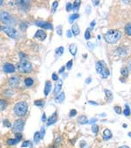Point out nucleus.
<instances>
[{
  "label": "nucleus",
  "instance_id": "obj_20",
  "mask_svg": "<svg viewBox=\"0 0 131 148\" xmlns=\"http://www.w3.org/2000/svg\"><path fill=\"white\" fill-rule=\"evenodd\" d=\"M55 53H56V55H57V56H61V55L63 54V53H64V47H58V48L56 49Z\"/></svg>",
  "mask_w": 131,
  "mask_h": 148
},
{
  "label": "nucleus",
  "instance_id": "obj_19",
  "mask_svg": "<svg viewBox=\"0 0 131 148\" xmlns=\"http://www.w3.org/2000/svg\"><path fill=\"white\" fill-rule=\"evenodd\" d=\"M65 100V93L61 92L59 95H58V97H56L55 98V102L56 103H62Z\"/></svg>",
  "mask_w": 131,
  "mask_h": 148
},
{
  "label": "nucleus",
  "instance_id": "obj_14",
  "mask_svg": "<svg viewBox=\"0 0 131 148\" xmlns=\"http://www.w3.org/2000/svg\"><path fill=\"white\" fill-rule=\"evenodd\" d=\"M111 138H112V133H111L110 130H108V129L104 130V132H103V138L105 140H108Z\"/></svg>",
  "mask_w": 131,
  "mask_h": 148
},
{
  "label": "nucleus",
  "instance_id": "obj_40",
  "mask_svg": "<svg viewBox=\"0 0 131 148\" xmlns=\"http://www.w3.org/2000/svg\"><path fill=\"white\" fill-rule=\"evenodd\" d=\"M72 8H73V5L71 3H68L67 5V12H70L72 10Z\"/></svg>",
  "mask_w": 131,
  "mask_h": 148
},
{
  "label": "nucleus",
  "instance_id": "obj_2",
  "mask_svg": "<svg viewBox=\"0 0 131 148\" xmlns=\"http://www.w3.org/2000/svg\"><path fill=\"white\" fill-rule=\"evenodd\" d=\"M96 71L98 74H100L102 78H108L110 75L109 69L106 63L102 61H100L96 63Z\"/></svg>",
  "mask_w": 131,
  "mask_h": 148
},
{
  "label": "nucleus",
  "instance_id": "obj_44",
  "mask_svg": "<svg viewBox=\"0 0 131 148\" xmlns=\"http://www.w3.org/2000/svg\"><path fill=\"white\" fill-rule=\"evenodd\" d=\"M45 132H46V131H45V129H44V128H42V129H41V133L40 132V138H44V136H45V133H46Z\"/></svg>",
  "mask_w": 131,
  "mask_h": 148
},
{
  "label": "nucleus",
  "instance_id": "obj_56",
  "mask_svg": "<svg viewBox=\"0 0 131 148\" xmlns=\"http://www.w3.org/2000/svg\"><path fill=\"white\" fill-rule=\"evenodd\" d=\"M0 29H1V27H0Z\"/></svg>",
  "mask_w": 131,
  "mask_h": 148
},
{
  "label": "nucleus",
  "instance_id": "obj_39",
  "mask_svg": "<svg viewBox=\"0 0 131 148\" xmlns=\"http://www.w3.org/2000/svg\"><path fill=\"white\" fill-rule=\"evenodd\" d=\"M76 114H77V111H76L75 110H72L70 111V113H69V116H70L71 117H73V116H76Z\"/></svg>",
  "mask_w": 131,
  "mask_h": 148
},
{
  "label": "nucleus",
  "instance_id": "obj_15",
  "mask_svg": "<svg viewBox=\"0 0 131 148\" xmlns=\"http://www.w3.org/2000/svg\"><path fill=\"white\" fill-rule=\"evenodd\" d=\"M72 33L74 34V36H77V35H79V34H80L81 30H80V28H79L78 25L74 24V25L72 26Z\"/></svg>",
  "mask_w": 131,
  "mask_h": 148
},
{
  "label": "nucleus",
  "instance_id": "obj_3",
  "mask_svg": "<svg viewBox=\"0 0 131 148\" xmlns=\"http://www.w3.org/2000/svg\"><path fill=\"white\" fill-rule=\"evenodd\" d=\"M28 110V105L25 102H19L14 106V112L18 116H23L26 114Z\"/></svg>",
  "mask_w": 131,
  "mask_h": 148
},
{
  "label": "nucleus",
  "instance_id": "obj_26",
  "mask_svg": "<svg viewBox=\"0 0 131 148\" xmlns=\"http://www.w3.org/2000/svg\"><path fill=\"white\" fill-rule=\"evenodd\" d=\"M121 74L123 76L127 77V76L128 75V69H127V68H123V69H121Z\"/></svg>",
  "mask_w": 131,
  "mask_h": 148
},
{
  "label": "nucleus",
  "instance_id": "obj_30",
  "mask_svg": "<svg viewBox=\"0 0 131 148\" xmlns=\"http://www.w3.org/2000/svg\"><path fill=\"white\" fill-rule=\"evenodd\" d=\"M92 132L94 134H97L98 133V132H99V127H98L97 125H93V126H92Z\"/></svg>",
  "mask_w": 131,
  "mask_h": 148
},
{
  "label": "nucleus",
  "instance_id": "obj_17",
  "mask_svg": "<svg viewBox=\"0 0 131 148\" xmlns=\"http://www.w3.org/2000/svg\"><path fill=\"white\" fill-rule=\"evenodd\" d=\"M77 50H78V48H77L76 44H71V45H70V47H69V51H70V53H71L74 56L76 55Z\"/></svg>",
  "mask_w": 131,
  "mask_h": 148
},
{
  "label": "nucleus",
  "instance_id": "obj_11",
  "mask_svg": "<svg viewBox=\"0 0 131 148\" xmlns=\"http://www.w3.org/2000/svg\"><path fill=\"white\" fill-rule=\"evenodd\" d=\"M34 37L43 41V40H45L46 38V34L43 30H38V31L36 32Z\"/></svg>",
  "mask_w": 131,
  "mask_h": 148
},
{
  "label": "nucleus",
  "instance_id": "obj_51",
  "mask_svg": "<svg viewBox=\"0 0 131 148\" xmlns=\"http://www.w3.org/2000/svg\"><path fill=\"white\" fill-rule=\"evenodd\" d=\"M93 5H94L95 6H97L98 5L100 4V1H93Z\"/></svg>",
  "mask_w": 131,
  "mask_h": 148
},
{
  "label": "nucleus",
  "instance_id": "obj_35",
  "mask_svg": "<svg viewBox=\"0 0 131 148\" xmlns=\"http://www.w3.org/2000/svg\"><path fill=\"white\" fill-rule=\"evenodd\" d=\"M57 33L59 36H62V26L61 25H59L58 28H57Z\"/></svg>",
  "mask_w": 131,
  "mask_h": 148
},
{
  "label": "nucleus",
  "instance_id": "obj_27",
  "mask_svg": "<svg viewBox=\"0 0 131 148\" xmlns=\"http://www.w3.org/2000/svg\"><path fill=\"white\" fill-rule=\"evenodd\" d=\"M34 104H35L36 106L42 107V106H44V104H45V102H44L43 100H37V101H35V102H34Z\"/></svg>",
  "mask_w": 131,
  "mask_h": 148
},
{
  "label": "nucleus",
  "instance_id": "obj_33",
  "mask_svg": "<svg viewBox=\"0 0 131 148\" xmlns=\"http://www.w3.org/2000/svg\"><path fill=\"white\" fill-rule=\"evenodd\" d=\"M18 141L15 138V139H9L8 141H7V144L9 145H15V144H17Z\"/></svg>",
  "mask_w": 131,
  "mask_h": 148
},
{
  "label": "nucleus",
  "instance_id": "obj_4",
  "mask_svg": "<svg viewBox=\"0 0 131 148\" xmlns=\"http://www.w3.org/2000/svg\"><path fill=\"white\" fill-rule=\"evenodd\" d=\"M17 67H18V71L21 73H29L32 70L31 63L28 61H25V60H22L20 62H18Z\"/></svg>",
  "mask_w": 131,
  "mask_h": 148
},
{
  "label": "nucleus",
  "instance_id": "obj_8",
  "mask_svg": "<svg viewBox=\"0 0 131 148\" xmlns=\"http://www.w3.org/2000/svg\"><path fill=\"white\" fill-rule=\"evenodd\" d=\"M35 25H36L37 26H40V27L44 28V29H49V30H53V25H52L51 23L44 22V21H41V20L36 21V22H35Z\"/></svg>",
  "mask_w": 131,
  "mask_h": 148
},
{
  "label": "nucleus",
  "instance_id": "obj_45",
  "mask_svg": "<svg viewBox=\"0 0 131 148\" xmlns=\"http://www.w3.org/2000/svg\"><path fill=\"white\" fill-rule=\"evenodd\" d=\"M67 36H68V38H71V37H72V34H71V31H70V30H68V31L67 32Z\"/></svg>",
  "mask_w": 131,
  "mask_h": 148
},
{
  "label": "nucleus",
  "instance_id": "obj_46",
  "mask_svg": "<svg viewBox=\"0 0 131 148\" xmlns=\"http://www.w3.org/2000/svg\"><path fill=\"white\" fill-rule=\"evenodd\" d=\"M94 25H95V21H93V22L90 24V28H91V29H93Z\"/></svg>",
  "mask_w": 131,
  "mask_h": 148
},
{
  "label": "nucleus",
  "instance_id": "obj_12",
  "mask_svg": "<svg viewBox=\"0 0 131 148\" xmlns=\"http://www.w3.org/2000/svg\"><path fill=\"white\" fill-rule=\"evenodd\" d=\"M57 120H58V116H57V113L54 112V113L49 117V119H48V121H47V125L50 126V125L55 124V123L57 122Z\"/></svg>",
  "mask_w": 131,
  "mask_h": 148
},
{
  "label": "nucleus",
  "instance_id": "obj_37",
  "mask_svg": "<svg viewBox=\"0 0 131 148\" xmlns=\"http://www.w3.org/2000/svg\"><path fill=\"white\" fill-rule=\"evenodd\" d=\"M90 38H91V35H90L89 30L87 29V30L86 31V33H85V39H86V40H89Z\"/></svg>",
  "mask_w": 131,
  "mask_h": 148
},
{
  "label": "nucleus",
  "instance_id": "obj_32",
  "mask_svg": "<svg viewBox=\"0 0 131 148\" xmlns=\"http://www.w3.org/2000/svg\"><path fill=\"white\" fill-rule=\"evenodd\" d=\"M58 5H59V4H58V2H57V1H54V2L53 3V8H52V12H53V13L56 12V9H57Z\"/></svg>",
  "mask_w": 131,
  "mask_h": 148
},
{
  "label": "nucleus",
  "instance_id": "obj_10",
  "mask_svg": "<svg viewBox=\"0 0 131 148\" xmlns=\"http://www.w3.org/2000/svg\"><path fill=\"white\" fill-rule=\"evenodd\" d=\"M15 69H16L15 67L11 63H6L3 67V70L5 73H13V72H15Z\"/></svg>",
  "mask_w": 131,
  "mask_h": 148
},
{
  "label": "nucleus",
  "instance_id": "obj_6",
  "mask_svg": "<svg viewBox=\"0 0 131 148\" xmlns=\"http://www.w3.org/2000/svg\"><path fill=\"white\" fill-rule=\"evenodd\" d=\"M0 20L5 24L12 25L14 23V19L12 16L7 12H0Z\"/></svg>",
  "mask_w": 131,
  "mask_h": 148
},
{
  "label": "nucleus",
  "instance_id": "obj_42",
  "mask_svg": "<svg viewBox=\"0 0 131 148\" xmlns=\"http://www.w3.org/2000/svg\"><path fill=\"white\" fill-rule=\"evenodd\" d=\"M15 134H16V138H17V140L19 141V140L22 138V134H21V133H15Z\"/></svg>",
  "mask_w": 131,
  "mask_h": 148
},
{
  "label": "nucleus",
  "instance_id": "obj_9",
  "mask_svg": "<svg viewBox=\"0 0 131 148\" xmlns=\"http://www.w3.org/2000/svg\"><path fill=\"white\" fill-rule=\"evenodd\" d=\"M19 82H20V79H19V77H18V76L11 77V78L9 79V81H8V83H9V85H10L12 88H17V87H18Z\"/></svg>",
  "mask_w": 131,
  "mask_h": 148
},
{
  "label": "nucleus",
  "instance_id": "obj_48",
  "mask_svg": "<svg viewBox=\"0 0 131 148\" xmlns=\"http://www.w3.org/2000/svg\"><path fill=\"white\" fill-rule=\"evenodd\" d=\"M91 81H92V79H91V77H88L87 80H86V82L87 83V84H89L90 82H91Z\"/></svg>",
  "mask_w": 131,
  "mask_h": 148
},
{
  "label": "nucleus",
  "instance_id": "obj_1",
  "mask_svg": "<svg viewBox=\"0 0 131 148\" xmlns=\"http://www.w3.org/2000/svg\"><path fill=\"white\" fill-rule=\"evenodd\" d=\"M121 37V33L119 30H116V29H113V30H109L105 35H104V39L105 40L109 43V44H115L116 43Z\"/></svg>",
  "mask_w": 131,
  "mask_h": 148
},
{
  "label": "nucleus",
  "instance_id": "obj_52",
  "mask_svg": "<svg viewBox=\"0 0 131 148\" xmlns=\"http://www.w3.org/2000/svg\"><path fill=\"white\" fill-rule=\"evenodd\" d=\"M64 70H65V67H62L60 69H59V73H63L64 72Z\"/></svg>",
  "mask_w": 131,
  "mask_h": 148
},
{
  "label": "nucleus",
  "instance_id": "obj_41",
  "mask_svg": "<svg viewBox=\"0 0 131 148\" xmlns=\"http://www.w3.org/2000/svg\"><path fill=\"white\" fill-rule=\"evenodd\" d=\"M31 145V143H30V141H25L23 144H22V147H27L28 145Z\"/></svg>",
  "mask_w": 131,
  "mask_h": 148
},
{
  "label": "nucleus",
  "instance_id": "obj_13",
  "mask_svg": "<svg viewBox=\"0 0 131 148\" xmlns=\"http://www.w3.org/2000/svg\"><path fill=\"white\" fill-rule=\"evenodd\" d=\"M52 90V83L50 81H46V85H45V90H44V93H45V96L47 97L50 93Z\"/></svg>",
  "mask_w": 131,
  "mask_h": 148
},
{
  "label": "nucleus",
  "instance_id": "obj_25",
  "mask_svg": "<svg viewBox=\"0 0 131 148\" xmlns=\"http://www.w3.org/2000/svg\"><path fill=\"white\" fill-rule=\"evenodd\" d=\"M6 107V102L5 100H0V110H4Z\"/></svg>",
  "mask_w": 131,
  "mask_h": 148
},
{
  "label": "nucleus",
  "instance_id": "obj_28",
  "mask_svg": "<svg viewBox=\"0 0 131 148\" xmlns=\"http://www.w3.org/2000/svg\"><path fill=\"white\" fill-rule=\"evenodd\" d=\"M123 113H124V115H125L126 116H128L130 115V109H129V107H128L127 104L125 105V110H124Z\"/></svg>",
  "mask_w": 131,
  "mask_h": 148
},
{
  "label": "nucleus",
  "instance_id": "obj_43",
  "mask_svg": "<svg viewBox=\"0 0 131 148\" xmlns=\"http://www.w3.org/2000/svg\"><path fill=\"white\" fill-rule=\"evenodd\" d=\"M52 77H53V81H58V80H59V76H58L55 73L53 74V76H52Z\"/></svg>",
  "mask_w": 131,
  "mask_h": 148
},
{
  "label": "nucleus",
  "instance_id": "obj_16",
  "mask_svg": "<svg viewBox=\"0 0 131 148\" xmlns=\"http://www.w3.org/2000/svg\"><path fill=\"white\" fill-rule=\"evenodd\" d=\"M61 87H62V81L59 80V81L56 83V85H55V88H54V94H55V95L58 94V93L60 91Z\"/></svg>",
  "mask_w": 131,
  "mask_h": 148
},
{
  "label": "nucleus",
  "instance_id": "obj_54",
  "mask_svg": "<svg viewBox=\"0 0 131 148\" xmlns=\"http://www.w3.org/2000/svg\"><path fill=\"white\" fill-rule=\"evenodd\" d=\"M119 148H129V147L127 146V145H122V146H121V147H119Z\"/></svg>",
  "mask_w": 131,
  "mask_h": 148
},
{
  "label": "nucleus",
  "instance_id": "obj_47",
  "mask_svg": "<svg viewBox=\"0 0 131 148\" xmlns=\"http://www.w3.org/2000/svg\"><path fill=\"white\" fill-rule=\"evenodd\" d=\"M87 47H88L90 49H93V45L92 43H90V42H88V43H87Z\"/></svg>",
  "mask_w": 131,
  "mask_h": 148
},
{
  "label": "nucleus",
  "instance_id": "obj_34",
  "mask_svg": "<svg viewBox=\"0 0 131 148\" xmlns=\"http://www.w3.org/2000/svg\"><path fill=\"white\" fill-rule=\"evenodd\" d=\"M114 110H115V111L117 114H121V108L120 106H115Z\"/></svg>",
  "mask_w": 131,
  "mask_h": 148
},
{
  "label": "nucleus",
  "instance_id": "obj_21",
  "mask_svg": "<svg viewBox=\"0 0 131 148\" xmlns=\"http://www.w3.org/2000/svg\"><path fill=\"white\" fill-rule=\"evenodd\" d=\"M33 80H32L31 78H26L25 80V85L27 86V87H31V86H32V84H33Z\"/></svg>",
  "mask_w": 131,
  "mask_h": 148
},
{
  "label": "nucleus",
  "instance_id": "obj_29",
  "mask_svg": "<svg viewBox=\"0 0 131 148\" xmlns=\"http://www.w3.org/2000/svg\"><path fill=\"white\" fill-rule=\"evenodd\" d=\"M40 139H41V138H40V132H36L35 135H34V142H35V143H39Z\"/></svg>",
  "mask_w": 131,
  "mask_h": 148
},
{
  "label": "nucleus",
  "instance_id": "obj_7",
  "mask_svg": "<svg viewBox=\"0 0 131 148\" xmlns=\"http://www.w3.org/2000/svg\"><path fill=\"white\" fill-rule=\"evenodd\" d=\"M25 126V121L23 119H18L14 122L12 126V132L14 133H20Z\"/></svg>",
  "mask_w": 131,
  "mask_h": 148
},
{
  "label": "nucleus",
  "instance_id": "obj_18",
  "mask_svg": "<svg viewBox=\"0 0 131 148\" xmlns=\"http://www.w3.org/2000/svg\"><path fill=\"white\" fill-rule=\"evenodd\" d=\"M78 122L81 124V125H86L88 123V120H87V117L86 116H79L78 118Z\"/></svg>",
  "mask_w": 131,
  "mask_h": 148
},
{
  "label": "nucleus",
  "instance_id": "obj_50",
  "mask_svg": "<svg viewBox=\"0 0 131 148\" xmlns=\"http://www.w3.org/2000/svg\"><path fill=\"white\" fill-rule=\"evenodd\" d=\"M89 103L93 104V105H98V103L96 102H93V101H89Z\"/></svg>",
  "mask_w": 131,
  "mask_h": 148
},
{
  "label": "nucleus",
  "instance_id": "obj_22",
  "mask_svg": "<svg viewBox=\"0 0 131 148\" xmlns=\"http://www.w3.org/2000/svg\"><path fill=\"white\" fill-rule=\"evenodd\" d=\"M79 14H77V13H74V14H72L71 16H70V18H69V22L72 24L75 19H77V18H79Z\"/></svg>",
  "mask_w": 131,
  "mask_h": 148
},
{
  "label": "nucleus",
  "instance_id": "obj_55",
  "mask_svg": "<svg viewBox=\"0 0 131 148\" xmlns=\"http://www.w3.org/2000/svg\"><path fill=\"white\" fill-rule=\"evenodd\" d=\"M3 3H4L3 1H0V6H1V5H3Z\"/></svg>",
  "mask_w": 131,
  "mask_h": 148
},
{
  "label": "nucleus",
  "instance_id": "obj_53",
  "mask_svg": "<svg viewBox=\"0 0 131 148\" xmlns=\"http://www.w3.org/2000/svg\"><path fill=\"white\" fill-rule=\"evenodd\" d=\"M97 121V119H92V120H90L88 123H90V124H93V123H95Z\"/></svg>",
  "mask_w": 131,
  "mask_h": 148
},
{
  "label": "nucleus",
  "instance_id": "obj_23",
  "mask_svg": "<svg viewBox=\"0 0 131 148\" xmlns=\"http://www.w3.org/2000/svg\"><path fill=\"white\" fill-rule=\"evenodd\" d=\"M125 32H126V34H127L128 36H130V35H131V27H130V23H128V24H127V25H126V26H125Z\"/></svg>",
  "mask_w": 131,
  "mask_h": 148
},
{
  "label": "nucleus",
  "instance_id": "obj_24",
  "mask_svg": "<svg viewBox=\"0 0 131 148\" xmlns=\"http://www.w3.org/2000/svg\"><path fill=\"white\" fill-rule=\"evenodd\" d=\"M80 5H81V1H75L73 4V8L72 9H74L75 12H77L78 9H79V7H80Z\"/></svg>",
  "mask_w": 131,
  "mask_h": 148
},
{
  "label": "nucleus",
  "instance_id": "obj_49",
  "mask_svg": "<svg viewBox=\"0 0 131 148\" xmlns=\"http://www.w3.org/2000/svg\"><path fill=\"white\" fill-rule=\"evenodd\" d=\"M46 120V114L44 113V114H43V116H42V121H43V122H45Z\"/></svg>",
  "mask_w": 131,
  "mask_h": 148
},
{
  "label": "nucleus",
  "instance_id": "obj_31",
  "mask_svg": "<svg viewBox=\"0 0 131 148\" xmlns=\"http://www.w3.org/2000/svg\"><path fill=\"white\" fill-rule=\"evenodd\" d=\"M105 93H106V96L109 98V100H108V101H111V100H112V98H113L112 92H111L110 90H105Z\"/></svg>",
  "mask_w": 131,
  "mask_h": 148
},
{
  "label": "nucleus",
  "instance_id": "obj_38",
  "mask_svg": "<svg viewBox=\"0 0 131 148\" xmlns=\"http://www.w3.org/2000/svg\"><path fill=\"white\" fill-rule=\"evenodd\" d=\"M4 125H5L6 127H9V128H10V127H12V125H11V123H10V122L7 120V119H5V120H4Z\"/></svg>",
  "mask_w": 131,
  "mask_h": 148
},
{
  "label": "nucleus",
  "instance_id": "obj_5",
  "mask_svg": "<svg viewBox=\"0 0 131 148\" xmlns=\"http://www.w3.org/2000/svg\"><path fill=\"white\" fill-rule=\"evenodd\" d=\"M1 30L5 34H6V35H8L9 37H11L12 39H18L19 37L18 31L12 26H3V27H1Z\"/></svg>",
  "mask_w": 131,
  "mask_h": 148
},
{
  "label": "nucleus",
  "instance_id": "obj_36",
  "mask_svg": "<svg viewBox=\"0 0 131 148\" xmlns=\"http://www.w3.org/2000/svg\"><path fill=\"white\" fill-rule=\"evenodd\" d=\"M72 67H73V61L71 60V61H69V62L67 63V69H68V70H70V69H72Z\"/></svg>",
  "mask_w": 131,
  "mask_h": 148
}]
</instances>
